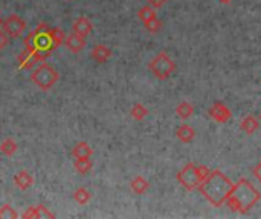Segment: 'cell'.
I'll return each instance as SVG.
<instances>
[{"label":"cell","instance_id":"cell-1","mask_svg":"<svg viewBox=\"0 0 261 219\" xmlns=\"http://www.w3.org/2000/svg\"><path fill=\"white\" fill-rule=\"evenodd\" d=\"M234 183L219 169L211 171L210 175L200 183L199 191L200 194L214 206L222 207L231 195Z\"/></svg>","mask_w":261,"mask_h":219},{"label":"cell","instance_id":"cell-2","mask_svg":"<svg viewBox=\"0 0 261 219\" xmlns=\"http://www.w3.org/2000/svg\"><path fill=\"white\" fill-rule=\"evenodd\" d=\"M261 194L258 192L257 187H254L251 184V181H248L246 178H240L232 191L229 198L226 200V206L232 210V212H239L242 215H246L258 201H260Z\"/></svg>","mask_w":261,"mask_h":219},{"label":"cell","instance_id":"cell-3","mask_svg":"<svg viewBox=\"0 0 261 219\" xmlns=\"http://www.w3.org/2000/svg\"><path fill=\"white\" fill-rule=\"evenodd\" d=\"M24 47L26 50L32 52L38 61L46 59L54 49H57L54 38H52V27L41 23L35 30H32L26 38H24Z\"/></svg>","mask_w":261,"mask_h":219},{"label":"cell","instance_id":"cell-4","mask_svg":"<svg viewBox=\"0 0 261 219\" xmlns=\"http://www.w3.org/2000/svg\"><path fill=\"white\" fill-rule=\"evenodd\" d=\"M210 169L203 165L188 163L177 172V181L179 184L187 191H196L199 189L200 183L210 175Z\"/></svg>","mask_w":261,"mask_h":219},{"label":"cell","instance_id":"cell-5","mask_svg":"<svg viewBox=\"0 0 261 219\" xmlns=\"http://www.w3.org/2000/svg\"><path fill=\"white\" fill-rule=\"evenodd\" d=\"M58 72L50 66V64H41L38 66L34 73L31 75V81L35 87H38L43 91L50 90L57 82H58Z\"/></svg>","mask_w":261,"mask_h":219},{"label":"cell","instance_id":"cell-6","mask_svg":"<svg viewBox=\"0 0 261 219\" xmlns=\"http://www.w3.org/2000/svg\"><path fill=\"white\" fill-rule=\"evenodd\" d=\"M150 72L154 75V78L164 81L168 79L176 72V62L170 58L167 52H159L148 64Z\"/></svg>","mask_w":261,"mask_h":219},{"label":"cell","instance_id":"cell-7","mask_svg":"<svg viewBox=\"0 0 261 219\" xmlns=\"http://www.w3.org/2000/svg\"><path fill=\"white\" fill-rule=\"evenodd\" d=\"M2 29L5 30V34H6L9 38H17V37H20V35L24 32V29H26V21H24L21 17L12 14V15L6 17V18L3 20Z\"/></svg>","mask_w":261,"mask_h":219},{"label":"cell","instance_id":"cell-8","mask_svg":"<svg viewBox=\"0 0 261 219\" xmlns=\"http://www.w3.org/2000/svg\"><path fill=\"white\" fill-rule=\"evenodd\" d=\"M210 116L219 123H226L228 120H231L232 113L223 102H214L210 108Z\"/></svg>","mask_w":261,"mask_h":219},{"label":"cell","instance_id":"cell-9","mask_svg":"<svg viewBox=\"0 0 261 219\" xmlns=\"http://www.w3.org/2000/svg\"><path fill=\"white\" fill-rule=\"evenodd\" d=\"M64 43H66L67 49H69L70 52H73V53H80V52L84 49V46H86L84 37H81V35H78V34H75V32H72L69 37H66Z\"/></svg>","mask_w":261,"mask_h":219},{"label":"cell","instance_id":"cell-10","mask_svg":"<svg viewBox=\"0 0 261 219\" xmlns=\"http://www.w3.org/2000/svg\"><path fill=\"white\" fill-rule=\"evenodd\" d=\"M72 29H73L75 34H78V35H81V37L86 38V37L92 32L93 24H92V21H90L87 17H80V18H76V20L73 21Z\"/></svg>","mask_w":261,"mask_h":219},{"label":"cell","instance_id":"cell-11","mask_svg":"<svg viewBox=\"0 0 261 219\" xmlns=\"http://www.w3.org/2000/svg\"><path fill=\"white\" fill-rule=\"evenodd\" d=\"M23 218H55V215L49 210V209H46L43 204H38V206H32V207H29L23 215H21Z\"/></svg>","mask_w":261,"mask_h":219},{"label":"cell","instance_id":"cell-12","mask_svg":"<svg viewBox=\"0 0 261 219\" xmlns=\"http://www.w3.org/2000/svg\"><path fill=\"white\" fill-rule=\"evenodd\" d=\"M14 184L20 189V191H28L32 184H34V178L29 172L26 171H20L14 175Z\"/></svg>","mask_w":261,"mask_h":219},{"label":"cell","instance_id":"cell-13","mask_svg":"<svg viewBox=\"0 0 261 219\" xmlns=\"http://www.w3.org/2000/svg\"><path fill=\"white\" fill-rule=\"evenodd\" d=\"M176 136L182 143H191L196 139V130L187 123H182L177 130H176Z\"/></svg>","mask_w":261,"mask_h":219},{"label":"cell","instance_id":"cell-14","mask_svg":"<svg viewBox=\"0 0 261 219\" xmlns=\"http://www.w3.org/2000/svg\"><path fill=\"white\" fill-rule=\"evenodd\" d=\"M112 56V50L110 47H107L106 44H96L93 49H92V58L99 62V64H104L109 58Z\"/></svg>","mask_w":261,"mask_h":219},{"label":"cell","instance_id":"cell-15","mask_svg":"<svg viewBox=\"0 0 261 219\" xmlns=\"http://www.w3.org/2000/svg\"><path fill=\"white\" fill-rule=\"evenodd\" d=\"M240 128H242V131L246 133L248 136H252V134L260 128V120H258L255 116L249 114V116H246V117L242 120Z\"/></svg>","mask_w":261,"mask_h":219},{"label":"cell","instance_id":"cell-16","mask_svg":"<svg viewBox=\"0 0 261 219\" xmlns=\"http://www.w3.org/2000/svg\"><path fill=\"white\" fill-rule=\"evenodd\" d=\"M92 154H93V149L86 142H78L72 149V157L73 159H90Z\"/></svg>","mask_w":261,"mask_h":219},{"label":"cell","instance_id":"cell-17","mask_svg":"<svg viewBox=\"0 0 261 219\" xmlns=\"http://www.w3.org/2000/svg\"><path fill=\"white\" fill-rule=\"evenodd\" d=\"M130 187H132V191H133L135 194H138V195H144V194L150 189V183H148L144 177L138 175V177H135V178L132 180Z\"/></svg>","mask_w":261,"mask_h":219},{"label":"cell","instance_id":"cell-18","mask_svg":"<svg viewBox=\"0 0 261 219\" xmlns=\"http://www.w3.org/2000/svg\"><path fill=\"white\" fill-rule=\"evenodd\" d=\"M176 114H177L182 120H187V119H190V117L194 114V105L190 104V102H187V101H184V102H180V104L176 107Z\"/></svg>","mask_w":261,"mask_h":219},{"label":"cell","instance_id":"cell-19","mask_svg":"<svg viewBox=\"0 0 261 219\" xmlns=\"http://www.w3.org/2000/svg\"><path fill=\"white\" fill-rule=\"evenodd\" d=\"M18 61H20V69H31L38 61V58L32 52H29V50L24 49L21 52V55L18 56Z\"/></svg>","mask_w":261,"mask_h":219},{"label":"cell","instance_id":"cell-20","mask_svg":"<svg viewBox=\"0 0 261 219\" xmlns=\"http://www.w3.org/2000/svg\"><path fill=\"white\" fill-rule=\"evenodd\" d=\"M17 149H18V145H17V142L12 140L11 137L5 139V140L2 142V145H0V152H2L3 155H6V157H12V155L17 152Z\"/></svg>","mask_w":261,"mask_h":219},{"label":"cell","instance_id":"cell-21","mask_svg":"<svg viewBox=\"0 0 261 219\" xmlns=\"http://www.w3.org/2000/svg\"><path fill=\"white\" fill-rule=\"evenodd\" d=\"M73 168L76 169V172H80L81 175H84V174H87V172H90V171H92L93 163H92V160H90V159H75V162H73Z\"/></svg>","mask_w":261,"mask_h":219},{"label":"cell","instance_id":"cell-22","mask_svg":"<svg viewBox=\"0 0 261 219\" xmlns=\"http://www.w3.org/2000/svg\"><path fill=\"white\" fill-rule=\"evenodd\" d=\"M73 201L75 203H78L80 206H86L89 201H90V198H92V194L86 189V187H80V189H76L75 192H73Z\"/></svg>","mask_w":261,"mask_h":219},{"label":"cell","instance_id":"cell-23","mask_svg":"<svg viewBox=\"0 0 261 219\" xmlns=\"http://www.w3.org/2000/svg\"><path fill=\"white\" fill-rule=\"evenodd\" d=\"M138 17H139V20H141L142 23H147V21L156 18L158 15H156V12H154V8H151L150 5H147V6H142V8L138 11Z\"/></svg>","mask_w":261,"mask_h":219},{"label":"cell","instance_id":"cell-24","mask_svg":"<svg viewBox=\"0 0 261 219\" xmlns=\"http://www.w3.org/2000/svg\"><path fill=\"white\" fill-rule=\"evenodd\" d=\"M130 114H132V117H133L135 120H144V119L148 116V108H147L145 105H142V104H135V105L132 107Z\"/></svg>","mask_w":261,"mask_h":219},{"label":"cell","instance_id":"cell-25","mask_svg":"<svg viewBox=\"0 0 261 219\" xmlns=\"http://www.w3.org/2000/svg\"><path fill=\"white\" fill-rule=\"evenodd\" d=\"M17 216H18V213L12 209V206L3 204V206L0 207V219H12L17 218Z\"/></svg>","mask_w":261,"mask_h":219},{"label":"cell","instance_id":"cell-26","mask_svg":"<svg viewBox=\"0 0 261 219\" xmlns=\"http://www.w3.org/2000/svg\"><path fill=\"white\" fill-rule=\"evenodd\" d=\"M144 24H145V29L148 32H151V34H158L161 30V27H162V21L158 17L150 20V21H147V23H144Z\"/></svg>","mask_w":261,"mask_h":219},{"label":"cell","instance_id":"cell-27","mask_svg":"<svg viewBox=\"0 0 261 219\" xmlns=\"http://www.w3.org/2000/svg\"><path fill=\"white\" fill-rule=\"evenodd\" d=\"M8 35L5 34V30L3 29H0V50H3L5 47H6V44H8Z\"/></svg>","mask_w":261,"mask_h":219},{"label":"cell","instance_id":"cell-28","mask_svg":"<svg viewBox=\"0 0 261 219\" xmlns=\"http://www.w3.org/2000/svg\"><path fill=\"white\" fill-rule=\"evenodd\" d=\"M147 2H148V5H150L151 8H154V9L162 8V6L167 3V0H147Z\"/></svg>","mask_w":261,"mask_h":219},{"label":"cell","instance_id":"cell-29","mask_svg":"<svg viewBox=\"0 0 261 219\" xmlns=\"http://www.w3.org/2000/svg\"><path fill=\"white\" fill-rule=\"evenodd\" d=\"M252 174H254V177H255V178H257V180L261 183V162L257 165V166H255V168H254Z\"/></svg>","mask_w":261,"mask_h":219},{"label":"cell","instance_id":"cell-30","mask_svg":"<svg viewBox=\"0 0 261 219\" xmlns=\"http://www.w3.org/2000/svg\"><path fill=\"white\" fill-rule=\"evenodd\" d=\"M219 2H220V3H223V5H229L232 0H219Z\"/></svg>","mask_w":261,"mask_h":219},{"label":"cell","instance_id":"cell-31","mask_svg":"<svg viewBox=\"0 0 261 219\" xmlns=\"http://www.w3.org/2000/svg\"><path fill=\"white\" fill-rule=\"evenodd\" d=\"M260 122H261V113H260Z\"/></svg>","mask_w":261,"mask_h":219}]
</instances>
